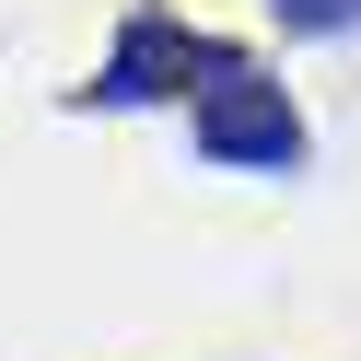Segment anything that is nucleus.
Masks as SVG:
<instances>
[{
	"mask_svg": "<svg viewBox=\"0 0 361 361\" xmlns=\"http://www.w3.org/2000/svg\"><path fill=\"white\" fill-rule=\"evenodd\" d=\"M187 140L210 152V164H233V175H303L314 128H303V105H291V82L268 71V59H233V47H221L210 82L187 94Z\"/></svg>",
	"mask_w": 361,
	"mask_h": 361,
	"instance_id": "obj_1",
	"label": "nucleus"
},
{
	"mask_svg": "<svg viewBox=\"0 0 361 361\" xmlns=\"http://www.w3.org/2000/svg\"><path fill=\"white\" fill-rule=\"evenodd\" d=\"M210 35L187 24V12H164V0H152V12H128L117 24V47H105V71L82 82V105H94V117H128V105H187L198 82H210Z\"/></svg>",
	"mask_w": 361,
	"mask_h": 361,
	"instance_id": "obj_2",
	"label": "nucleus"
},
{
	"mask_svg": "<svg viewBox=\"0 0 361 361\" xmlns=\"http://www.w3.org/2000/svg\"><path fill=\"white\" fill-rule=\"evenodd\" d=\"M268 24L303 35V47H326V35H361V0H268Z\"/></svg>",
	"mask_w": 361,
	"mask_h": 361,
	"instance_id": "obj_3",
	"label": "nucleus"
}]
</instances>
